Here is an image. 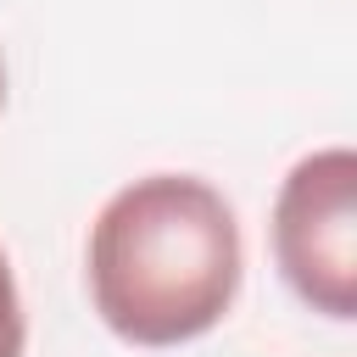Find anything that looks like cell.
<instances>
[{
  "label": "cell",
  "mask_w": 357,
  "mask_h": 357,
  "mask_svg": "<svg viewBox=\"0 0 357 357\" xmlns=\"http://www.w3.org/2000/svg\"><path fill=\"white\" fill-rule=\"evenodd\" d=\"M28 346V318H22V290L11 273V257L0 251V357H22Z\"/></svg>",
  "instance_id": "3957f363"
},
{
  "label": "cell",
  "mask_w": 357,
  "mask_h": 357,
  "mask_svg": "<svg viewBox=\"0 0 357 357\" xmlns=\"http://www.w3.org/2000/svg\"><path fill=\"white\" fill-rule=\"evenodd\" d=\"M268 234L290 296L335 324H351L357 318V156L346 145H324L279 178Z\"/></svg>",
  "instance_id": "7a4b0ae2"
},
{
  "label": "cell",
  "mask_w": 357,
  "mask_h": 357,
  "mask_svg": "<svg viewBox=\"0 0 357 357\" xmlns=\"http://www.w3.org/2000/svg\"><path fill=\"white\" fill-rule=\"evenodd\" d=\"M0 112H6V61H0Z\"/></svg>",
  "instance_id": "277c9868"
},
{
  "label": "cell",
  "mask_w": 357,
  "mask_h": 357,
  "mask_svg": "<svg viewBox=\"0 0 357 357\" xmlns=\"http://www.w3.org/2000/svg\"><path fill=\"white\" fill-rule=\"evenodd\" d=\"M84 279L100 324L145 351L212 335L245 279L234 206L195 173H145L89 223Z\"/></svg>",
  "instance_id": "6da1fadb"
}]
</instances>
